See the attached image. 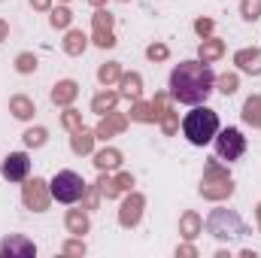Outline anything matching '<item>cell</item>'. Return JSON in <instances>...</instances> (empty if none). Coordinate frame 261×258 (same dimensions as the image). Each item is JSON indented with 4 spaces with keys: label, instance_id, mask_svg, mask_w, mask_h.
Masks as SVG:
<instances>
[{
    "label": "cell",
    "instance_id": "1",
    "mask_svg": "<svg viewBox=\"0 0 261 258\" xmlns=\"http://www.w3.org/2000/svg\"><path fill=\"white\" fill-rule=\"evenodd\" d=\"M213 88H216V76L203 61H182L170 73V97L176 104L197 107L210 97Z\"/></svg>",
    "mask_w": 261,
    "mask_h": 258
},
{
    "label": "cell",
    "instance_id": "2",
    "mask_svg": "<svg viewBox=\"0 0 261 258\" xmlns=\"http://www.w3.org/2000/svg\"><path fill=\"white\" fill-rule=\"evenodd\" d=\"M182 134L189 137L192 146H206V143L216 140V134H219V116H216L210 107H200V104H197L195 110L186 116V122H182Z\"/></svg>",
    "mask_w": 261,
    "mask_h": 258
},
{
    "label": "cell",
    "instance_id": "3",
    "mask_svg": "<svg viewBox=\"0 0 261 258\" xmlns=\"http://www.w3.org/2000/svg\"><path fill=\"white\" fill-rule=\"evenodd\" d=\"M203 228H206V234H213L216 240H237V237L246 234V225H243L240 213H237V210H222V207L206 216Z\"/></svg>",
    "mask_w": 261,
    "mask_h": 258
},
{
    "label": "cell",
    "instance_id": "4",
    "mask_svg": "<svg viewBox=\"0 0 261 258\" xmlns=\"http://www.w3.org/2000/svg\"><path fill=\"white\" fill-rule=\"evenodd\" d=\"M49 192H52L55 200H61V203H76L82 197V192H85V179L79 173H73V170H61L49 183Z\"/></svg>",
    "mask_w": 261,
    "mask_h": 258
},
{
    "label": "cell",
    "instance_id": "5",
    "mask_svg": "<svg viewBox=\"0 0 261 258\" xmlns=\"http://www.w3.org/2000/svg\"><path fill=\"white\" fill-rule=\"evenodd\" d=\"M246 152V137L237 128H225L216 134V155L222 161H237Z\"/></svg>",
    "mask_w": 261,
    "mask_h": 258
},
{
    "label": "cell",
    "instance_id": "6",
    "mask_svg": "<svg viewBox=\"0 0 261 258\" xmlns=\"http://www.w3.org/2000/svg\"><path fill=\"white\" fill-rule=\"evenodd\" d=\"M21 200H24V207H28V210H34V213L49 210V203H52L49 183H46V179H40V176L24 179V186H21Z\"/></svg>",
    "mask_w": 261,
    "mask_h": 258
},
{
    "label": "cell",
    "instance_id": "7",
    "mask_svg": "<svg viewBox=\"0 0 261 258\" xmlns=\"http://www.w3.org/2000/svg\"><path fill=\"white\" fill-rule=\"evenodd\" d=\"M143 210H146V197L140 192H128V197L119 207V225L122 228H137L140 219H143Z\"/></svg>",
    "mask_w": 261,
    "mask_h": 258
},
{
    "label": "cell",
    "instance_id": "8",
    "mask_svg": "<svg viewBox=\"0 0 261 258\" xmlns=\"http://www.w3.org/2000/svg\"><path fill=\"white\" fill-rule=\"evenodd\" d=\"M37 255V246L34 240L21 237V234H9L0 240V258H34Z\"/></svg>",
    "mask_w": 261,
    "mask_h": 258
},
{
    "label": "cell",
    "instance_id": "9",
    "mask_svg": "<svg viewBox=\"0 0 261 258\" xmlns=\"http://www.w3.org/2000/svg\"><path fill=\"white\" fill-rule=\"evenodd\" d=\"M28 173H31V158H28V152H9L6 161H3V176H6L9 183H24Z\"/></svg>",
    "mask_w": 261,
    "mask_h": 258
},
{
    "label": "cell",
    "instance_id": "10",
    "mask_svg": "<svg viewBox=\"0 0 261 258\" xmlns=\"http://www.w3.org/2000/svg\"><path fill=\"white\" fill-rule=\"evenodd\" d=\"M128 116L125 113H116V110H110L107 116H100V122H97V128H94V134H97V140H107V137H116V134H122V131L128 128Z\"/></svg>",
    "mask_w": 261,
    "mask_h": 258
},
{
    "label": "cell",
    "instance_id": "11",
    "mask_svg": "<svg viewBox=\"0 0 261 258\" xmlns=\"http://www.w3.org/2000/svg\"><path fill=\"white\" fill-rule=\"evenodd\" d=\"M197 192L203 200H228L234 194V183L231 179H203Z\"/></svg>",
    "mask_w": 261,
    "mask_h": 258
},
{
    "label": "cell",
    "instance_id": "12",
    "mask_svg": "<svg viewBox=\"0 0 261 258\" xmlns=\"http://www.w3.org/2000/svg\"><path fill=\"white\" fill-rule=\"evenodd\" d=\"M234 64L249 76H261V49H240L234 55Z\"/></svg>",
    "mask_w": 261,
    "mask_h": 258
},
{
    "label": "cell",
    "instance_id": "13",
    "mask_svg": "<svg viewBox=\"0 0 261 258\" xmlns=\"http://www.w3.org/2000/svg\"><path fill=\"white\" fill-rule=\"evenodd\" d=\"M197 55H200V61L203 64H210V61H219L222 55H225V40H219V37H203L200 40V46H197Z\"/></svg>",
    "mask_w": 261,
    "mask_h": 258
},
{
    "label": "cell",
    "instance_id": "14",
    "mask_svg": "<svg viewBox=\"0 0 261 258\" xmlns=\"http://www.w3.org/2000/svg\"><path fill=\"white\" fill-rule=\"evenodd\" d=\"M94 143H97V134L94 131H73V137H70V149H73V155H91L94 152Z\"/></svg>",
    "mask_w": 261,
    "mask_h": 258
},
{
    "label": "cell",
    "instance_id": "15",
    "mask_svg": "<svg viewBox=\"0 0 261 258\" xmlns=\"http://www.w3.org/2000/svg\"><path fill=\"white\" fill-rule=\"evenodd\" d=\"M76 94H79V85H76L73 79H61V82H55V88H52V104H55V107H70V104L76 100Z\"/></svg>",
    "mask_w": 261,
    "mask_h": 258
},
{
    "label": "cell",
    "instance_id": "16",
    "mask_svg": "<svg viewBox=\"0 0 261 258\" xmlns=\"http://www.w3.org/2000/svg\"><path fill=\"white\" fill-rule=\"evenodd\" d=\"M179 234L186 237V240H195L203 234V219L197 216L195 210H186L182 216H179Z\"/></svg>",
    "mask_w": 261,
    "mask_h": 258
},
{
    "label": "cell",
    "instance_id": "17",
    "mask_svg": "<svg viewBox=\"0 0 261 258\" xmlns=\"http://www.w3.org/2000/svg\"><path fill=\"white\" fill-rule=\"evenodd\" d=\"M9 113H12L18 122H28V119H34L37 107H34V100H31L28 94H15V97H9Z\"/></svg>",
    "mask_w": 261,
    "mask_h": 258
},
{
    "label": "cell",
    "instance_id": "18",
    "mask_svg": "<svg viewBox=\"0 0 261 258\" xmlns=\"http://www.w3.org/2000/svg\"><path fill=\"white\" fill-rule=\"evenodd\" d=\"M64 225H67V231H70V234H76V237L88 234V228H91V222H88V213H85V210H67Z\"/></svg>",
    "mask_w": 261,
    "mask_h": 258
},
{
    "label": "cell",
    "instance_id": "19",
    "mask_svg": "<svg viewBox=\"0 0 261 258\" xmlns=\"http://www.w3.org/2000/svg\"><path fill=\"white\" fill-rule=\"evenodd\" d=\"M119 88H122V97H128V100H140V94H143V76L140 73H122V79H119Z\"/></svg>",
    "mask_w": 261,
    "mask_h": 258
},
{
    "label": "cell",
    "instance_id": "20",
    "mask_svg": "<svg viewBox=\"0 0 261 258\" xmlns=\"http://www.w3.org/2000/svg\"><path fill=\"white\" fill-rule=\"evenodd\" d=\"M94 167H97V170H119V167H122V152L113 149V146L94 152Z\"/></svg>",
    "mask_w": 261,
    "mask_h": 258
},
{
    "label": "cell",
    "instance_id": "21",
    "mask_svg": "<svg viewBox=\"0 0 261 258\" xmlns=\"http://www.w3.org/2000/svg\"><path fill=\"white\" fill-rule=\"evenodd\" d=\"M116 104H119V91H110V85H107V91L94 94V100H91V113L107 116L110 110H116Z\"/></svg>",
    "mask_w": 261,
    "mask_h": 258
},
{
    "label": "cell",
    "instance_id": "22",
    "mask_svg": "<svg viewBox=\"0 0 261 258\" xmlns=\"http://www.w3.org/2000/svg\"><path fill=\"white\" fill-rule=\"evenodd\" d=\"M128 119H130V122H143V125L158 122V119H155V110H152V100H149V104H146V100H134Z\"/></svg>",
    "mask_w": 261,
    "mask_h": 258
},
{
    "label": "cell",
    "instance_id": "23",
    "mask_svg": "<svg viewBox=\"0 0 261 258\" xmlns=\"http://www.w3.org/2000/svg\"><path fill=\"white\" fill-rule=\"evenodd\" d=\"M85 46H88V37H85L82 31H67V37H64V52L67 55H82Z\"/></svg>",
    "mask_w": 261,
    "mask_h": 258
},
{
    "label": "cell",
    "instance_id": "24",
    "mask_svg": "<svg viewBox=\"0 0 261 258\" xmlns=\"http://www.w3.org/2000/svg\"><path fill=\"white\" fill-rule=\"evenodd\" d=\"M243 122L252 125V128H261V94L258 97H249L243 104Z\"/></svg>",
    "mask_w": 261,
    "mask_h": 258
},
{
    "label": "cell",
    "instance_id": "25",
    "mask_svg": "<svg viewBox=\"0 0 261 258\" xmlns=\"http://www.w3.org/2000/svg\"><path fill=\"white\" fill-rule=\"evenodd\" d=\"M97 189H100V194L107 197V200H116L119 197V186H116V176H110V170H100V176H97Z\"/></svg>",
    "mask_w": 261,
    "mask_h": 258
},
{
    "label": "cell",
    "instance_id": "26",
    "mask_svg": "<svg viewBox=\"0 0 261 258\" xmlns=\"http://www.w3.org/2000/svg\"><path fill=\"white\" fill-rule=\"evenodd\" d=\"M97 79H100V85H113V82H119V79H122V64H119V61L100 64V70H97Z\"/></svg>",
    "mask_w": 261,
    "mask_h": 258
},
{
    "label": "cell",
    "instance_id": "27",
    "mask_svg": "<svg viewBox=\"0 0 261 258\" xmlns=\"http://www.w3.org/2000/svg\"><path fill=\"white\" fill-rule=\"evenodd\" d=\"M52 15H49V24L55 28V31H67L70 28V21H73V12L67 9V6H55V9H49Z\"/></svg>",
    "mask_w": 261,
    "mask_h": 258
},
{
    "label": "cell",
    "instance_id": "28",
    "mask_svg": "<svg viewBox=\"0 0 261 258\" xmlns=\"http://www.w3.org/2000/svg\"><path fill=\"white\" fill-rule=\"evenodd\" d=\"M158 125H161V131H164L167 137H173V134L179 131V113H176L173 107H167V110L161 113V119H158Z\"/></svg>",
    "mask_w": 261,
    "mask_h": 258
},
{
    "label": "cell",
    "instance_id": "29",
    "mask_svg": "<svg viewBox=\"0 0 261 258\" xmlns=\"http://www.w3.org/2000/svg\"><path fill=\"white\" fill-rule=\"evenodd\" d=\"M21 140H24V146H28V149H40V146H46L49 131H46V128H28L24 134H21Z\"/></svg>",
    "mask_w": 261,
    "mask_h": 258
},
{
    "label": "cell",
    "instance_id": "30",
    "mask_svg": "<svg viewBox=\"0 0 261 258\" xmlns=\"http://www.w3.org/2000/svg\"><path fill=\"white\" fill-rule=\"evenodd\" d=\"M216 88L228 97V94H234L237 88H240V79H237V73H222L219 79H216Z\"/></svg>",
    "mask_w": 261,
    "mask_h": 258
},
{
    "label": "cell",
    "instance_id": "31",
    "mask_svg": "<svg viewBox=\"0 0 261 258\" xmlns=\"http://www.w3.org/2000/svg\"><path fill=\"white\" fill-rule=\"evenodd\" d=\"M61 125H64V128L70 131V134H73V131H79V128H82V113H79V110H73V107H64Z\"/></svg>",
    "mask_w": 261,
    "mask_h": 258
},
{
    "label": "cell",
    "instance_id": "32",
    "mask_svg": "<svg viewBox=\"0 0 261 258\" xmlns=\"http://www.w3.org/2000/svg\"><path fill=\"white\" fill-rule=\"evenodd\" d=\"M91 28H94V31H113V15H110L103 6H97V12L91 15Z\"/></svg>",
    "mask_w": 261,
    "mask_h": 258
},
{
    "label": "cell",
    "instance_id": "33",
    "mask_svg": "<svg viewBox=\"0 0 261 258\" xmlns=\"http://www.w3.org/2000/svg\"><path fill=\"white\" fill-rule=\"evenodd\" d=\"M203 179H231V176H228V167H222L216 158H210L203 167Z\"/></svg>",
    "mask_w": 261,
    "mask_h": 258
},
{
    "label": "cell",
    "instance_id": "34",
    "mask_svg": "<svg viewBox=\"0 0 261 258\" xmlns=\"http://www.w3.org/2000/svg\"><path fill=\"white\" fill-rule=\"evenodd\" d=\"M100 189H97V183L94 186H85V192H82V210H97V203H100Z\"/></svg>",
    "mask_w": 261,
    "mask_h": 258
},
{
    "label": "cell",
    "instance_id": "35",
    "mask_svg": "<svg viewBox=\"0 0 261 258\" xmlns=\"http://www.w3.org/2000/svg\"><path fill=\"white\" fill-rule=\"evenodd\" d=\"M15 70L24 73V76L34 73V70H37V55H34V52H21V55H15Z\"/></svg>",
    "mask_w": 261,
    "mask_h": 258
},
{
    "label": "cell",
    "instance_id": "36",
    "mask_svg": "<svg viewBox=\"0 0 261 258\" xmlns=\"http://www.w3.org/2000/svg\"><path fill=\"white\" fill-rule=\"evenodd\" d=\"M240 15L246 21H255L261 15V0H240Z\"/></svg>",
    "mask_w": 261,
    "mask_h": 258
},
{
    "label": "cell",
    "instance_id": "37",
    "mask_svg": "<svg viewBox=\"0 0 261 258\" xmlns=\"http://www.w3.org/2000/svg\"><path fill=\"white\" fill-rule=\"evenodd\" d=\"M94 46L97 49H113L116 46V34L113 31H94Z\"/></svg>",
    "mask_w": 261,
    "mask_h": 258
},
{
    "label": "cell",
    "instance_id": "38",
    "mask_svg": "<svg viewBox=\"0 0 261 258\" xmlns=\"http://www.w3.org/2000/svg\"><path fill=\"white\" fill-rule=\"evenodd\" d=\"M167 55H170V49H167L164 43H152V46L146 49V58H149V61H167Z\"/></svg>",
    "mask_w": 261,
    "mask_h": 258
},
{
    "label": "cell",
    "instance_id": "39",
    "mask_svg": "<svg viewBox=\"0 0 261 258\" xmlns=\"http://www.w3.org/2000/svg\"><path fill=\"white\" fill-rule=\"evenodd\" d=\"M64 255L82 258V255H85V243H82V240H76V237H73V240H67V243H64Z\"/></svg>",
    "mask_w": 261,
    "mask_h": 258
},
{
    "label": "cell",
    "instance_id": "40",
    "mask_svg": "<svg viewBox=\"0 0 261 258\" xmlns=\"http://www.w3.org/2000/svg\"><path fill=\"white\" fill-rule=\"evenodd\" d=\"M167 107H170V104H167V94H164V91H158V94L152 97V110H155V119H161V113H164Z\"/></svg>",
    "mask_w": 261,
    "mask_h": 258
},
{
    "label": "cell",
    "instance_id": "41",
    "mask_svg": "<svg viewBox=\"0 0 261 258\" xmlns=\"http://www.w3.org/2000/svg\"><path fill=\"white\" fill-rule=\"evenodd\" d=\"M116 186H119V192H122V194H128L130 189H134V176L125 173V170H122V173H116Z\"/></svg>",
    "mask_w": 261,
    "mask_h": 258
},
{
    "label": "cell",
    "instance_id": "42",
    "mask_svg": "<svg viewBox=\"0 0 261 258\" xmlns=\"http://www.w3.org/2000/svg\"><path fill=\"white\" fill-rule=\"evenodd\" d=\"M195 31H197V37H210L213 34V18H197Z\"/></svg>",
    "mask_w": 261,
    "mask_h": 258
},
{
    "label": "cell",
    "instance_id": "43",
    "mask_svg": "<svg viewBox=\"0 0 261 258\" xmlns=\"http://www.w3.org/2000/svg\"><path fill=\"white\" fill-rule=\"evenodd\" d=\"M176 258H197V249L192 246V240L182 243V246H176Z\"/></svg>",
    "mask_w": 261,
    "mask_h": 258
},
{
    "label": "cell",
    "instance_id": "44",
    "mask_svg": "<svg viewBox=\"0 0 261 258\" xmlns=\"http://www.w3.org/2000/svg\"><path fill=\"white\" fill-rule=\"evenodd\" d=\"M31 6L40 9V12H49V9H52V0H31Z\"/></svg>",
    "mask_w": 261,
    "mask_h": 258
},
{
    "label": "cell",
    "instance_id": "45",
    "mask_svg": "<svg viewBox=\"0 0 261 258\" xmlns=\"http://www.w3.org/2000/svg\"><path fill=\"white\" fill-rule=\"evenodd\" d=\"M3 40H9V24L0 18V43H3Z\"/></svg>",
    "mask_w": 261,
    "mask_h": 258
},
{
    "label": "cell",
    "instance_id": "46",
    "mask_svg": "<svg viewBox=\"0 0 261 258\" xmlns=\"http://www.w3.org/2000/svg\"><path fill=\"white\" fill-rule=\"evenodd\" d=\"M91 6H107V0H88Z\"/></svg>",
    "mask_w": 261,
    "mask_h": 258
},
{
    "label": "cell",
    "instance_id": "47",
    "mask_svg": "<svg viewBox=\"0 0 261 258\" xmlns=\"http://www.w3.org/2000/svg\"><path fill=\"white\" fill-rule=\"evenodd\" d=\"M255 219H258V231H261V203H258V210H255Z\"/></svg>",
    "mask_w": 261,
    "mask_h": 258
},
{
    "label": "cell",
    "instance_id": "48",
    "mask_svg": "<svg viewBox=\"0 0 261 258\" xmlns=\"http://www.w3.org/2000/svg\"><path fill=\"white\" fill-rule=\"evenodd\" d=\"M61 3H70V0H61Z\"/></svg>",
    "mask_w": 261,
    "mask_h": 258
},
{
    "label": "cell",
    "instance_id": "49",
    "mask_svg": "<svg viewBox=\"0 0 261 258\" xmlns=\"http://www.w3.org/2000/svg\"><path fill=\"white\" fill-rule=\"evenodd\" d=\"M122 3H128V0H122Z\"/></svg>",
    "mask_w": 261,
    "mask_h": 258
}]
</instances>
